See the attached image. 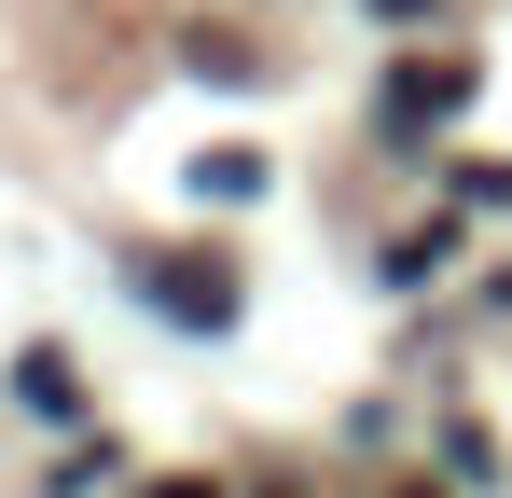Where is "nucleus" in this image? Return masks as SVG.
I'll list each match as a JSON object with an SVG mask.
<instances>
[{
  "instance_id": "nucleus-1",
  "label": "nucleus",
  "mask_w": 512,
  "mask_h": 498,
  "mask_svg": "<svg viewBox=\"0 0 512 498\" xmlns=\"http://www.w3.org/2000/svg\"><path fill=\"white\" fill-rule=\"evenodd\" d=\"M139 291H153L180 332H222V319H236V263H222V249H153Z\"/></svg>"
},
{
  "instance_id": "nucleus-2",
  "label": "nucleus",
  "mask_w": 512,
  "mask_h": 498,
  "mask_svg": "<svg viewBox=\"0 0 512 498\" xmlns=\"http://www.w3.org/2000/svg\"><path fill=\"white\" fill-rule=\"evenodd\" d=\"M457 97H471V56H402L374 111H388V139H443V125H457Z\"/></svg>"
},
{
  "instance_id": "nucleus-3",
  "label": "nucleus",
  "mask_w": 512,
  "mask_h": 498,
  "mask_svg": "<svg viewBox=\"0 0 512 498\" xmlns=\"http://www.w3.org/2000/svg\"><path fill=\"white\" fill-rule=\"evenodd\" d=\"M194 194H208V208H250V194H263V153H250V139H208V153H194Z\"/></svg>"
},
{
  "instance_id": "nucleus-4",
  "label": "nucleus",
  "mask_w": 512,
  "mask_h": 498,
  "mask_svg": "<svg viewBox=\"0 0 512 498\" xmlns=\"http://www.w3.org/2000/svg\"><path fill=\"white\" fill-rule=\"evenodd\" d=\"M360 14H374V28H429L443 0H360Z\"/></svg>"
},
{
  "instance_id": "nucleus-5",
  "label": "nucleus",
  "mask_w": 512,
  "mask_h": 498,
  "mask_svg": "<svg viewBox=\"0 0 512 498\" xmlns=\"http://www.w3.org/2000/svg\"><path fill=\"white\" fill-rule=\"evenodd\" d=\"M153 498H222V485H208V471H167V485H153Z\"/></svg>"
},
{
  "instance_id": "nucleus-6",
  "label": "nucleus",
  "mask_w": 512,
  "mask_h": 498,
  "mask_svg": "<svg viewBox=\"0 0 512 498\" xmlns=\"http://www.w3.org/2000/svg\"><path fill=\"white\" fill-rule=\"evenodd\" d=\"M416 498H443V485H416Z\"/></svg>"
}]
</instances>
